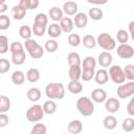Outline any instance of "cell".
<instances>
[{
  "label": "cell",
  "instance_id": "2",
  "mask_svg": "<svg viewBox=\"0 0 134 134\" xmlns=\"http://www.w3.org/2000/svg\"><path fill=\"white\" fill-rule=\"evenodd\" d=\"M9 50L12 53V62L15 65H22L26 60V54L24 46L22 43L15 41L9 45Z\"/></svg>",
  "mask_w": 134,
  "mask_h": 134
},
{
  "label": "cell",
  "instance_id": "15",
  "mask_svg": "<svg viewBox=\"0 0 134 134\" xmlns=\"http://www.w3.org/2000/svg\"><path fill=\"white\" fill-rule=\"evenodd\" d=\"M109 80V73L106 69L102 68V69H98L96 72H95V75H94V81L96 84L98 85H105L107 84Z\"/></svg>",
  "mask_w": 134,
  "mask_h": 134
},
{
  "label": "cell",
  "instance_id": "44",
  "mask_svg": "<svg viewBox=\"0 0 134 134\" xmlns=\"http://www.w3.org/2000/svg\"><path fill=\"white\" fill-rule=\"evenodd\" d=\"M45 31H47V26H42V25H37V24H34L32 26V32L35 36L37 37H42Z\"/></svg>",
  "mask_w": 134,
  "mask_h": 134
},
{
  "label": "cell",
  "instance_id": "31",
  "mask_svg": "<svg viewBox=\"0 0 134 134\" xmlns=\"http://www.w3.org/2000/svg\"><path fill=\"white\" fill-rule=\"evenodd\" d=\"M10 110V99L6 95L0 96V113H6Z\"/></svg>",
  "mask_w": 134,
  "mask_h": 134
},
{
  "label": "cell",
  "instance_id": "48",
  "mask_svg": "<svg viewBox=\"0 0 134 134\" xmlns=\"http://www.w3.org/2000/svg\"><path fill=\"white\" fill-rule=\"evenodd\" d=\"M128 29H129V32H130V36L132 38V40L134 41V21H131L128 25Z\"/></svg>",
  "mask_w": 134,
  "mask_h": 134
},
{
  "label": "cell",
  "instance_id": "40",
  "mask_svg": "<svg viewBox=\"0 0 134 134\" xmlns=\"http://www.w3.org/2000/svg\"><path fill=\"white\" fill-rule=\"evenodd\" d=\"M121 128L125 132H131L134 130V118L132 117H128L126 119H124L122 124H121Z\"/></svg>",
  "mask_w": 134,
  "mask_h": 134
},
{
  "label": "cell",
  "instance_id": "10",
  "mask_svg": "<svg viewBox=\"0 0 134 134\" xmlns=\"http://www.w3.org/2000/svg\"><path fill=\"white\" fill-rule=\"evenodd\" d=\"M116 53L121 59H131L134 55V48L129 44H120L116 48Z\"/></svg>",
  "mask_w": 134,
  "mask_h": 134
},
{
  "label": "cell",
  "instance_id": "18",
  "mask_svg": "<svg viewBox=\"0 0 134 134\" xmlns=\"http://www.w3.org/2000/svg\"><path fill=\"white\" fill-rule=\"evenodd\" d=\"M67 130L70 134H80L83 130V124L79 119H73L68 124Z\"/></svg>",
  "mask_w": 134,
  "mask_h": 134
},
{
  "label": "cell",
  "instance_id": "13",
  "mask_svg": "<svg viewBox=\"0 0 134 134\" xmlns=\"http://www.w3.org/2000/svg\"><path fill=\"white\" fill-rule=\"evenodd\" d=\"M113 61V57L109 51H103L98 54L97 63L100 65V67H109L111 66Z\"/></svg>",
  "mask_w": 134,
  "mask_h": 134
},
{
  "label": "cell",
  "instance_id": "5",
  "mask_svg": "<svg viewBox=\"0 0 134 134\" xmlns=\"http://www.w3.org/2000/svg\"><path fill=\"white\" fill-rule=\"evenodd\" d=\"M24 47L32 59H40L44 54V48L34 39L26 40L24 43Z\"/></svg>",
  "mask_w": 134,
  "mask_h": 134
},
{
  "label": "cell",
  "instance_id": "36",
  "mask_svg": "<svg viewBox=\"0 0 134 134\" xmlns=\"http://www.w3.org/2000/svg\"><path fill=\"white\" fill-rule=\"evenodd\" d=\"M47 128L43 122H36V125L31 128L29 134H46Z\"/></svg>",
  "mask_w": 134,
  "mask_h": 134
},
{
  "label": "cell",
  "instance_id": "33",
  "mask_svg": "<svg viewBox=\"0 0 134 134\" xmlns=\"http://www.w3.org/2000/svg\"><path fill=\"white\" fill-rule=\"evenodd\" d=\"M103 10L100 9V8H98V7H91V8H89V10H88V16L92 19V20H94V21H98V20H100L102 18H103Z\"/></svg>",
  "mask_w": 134,
  "mask_h": 134
},
{
  "label": "cell",
  "instance_id": "51",
  "mask_svg": "<svg viewBox=\"0 0 134 134\" xmlns=\"http://www.w3.org/2000/svg\"><path fill=\"white\" fill-rule=\"evenodd\" d=\"M62 134H67V133H62Z\"/></svg>",
  "mask_w": 134,
  "mask_h": 134
},
{
  "label": "cell",
  "instance_id": "3",
  "mask_svg": "<svg viewBox=\"0 0 134 134\" xmlns=\"http://www.w3.org/2000/svg\"><path fill=\"white\" fill-rule=\"evenodd\" d=\"M45 94L49 99H62L65 96V87L62 83H49L45 87Z\"/></svg>",
  "mask_w": 134,
  "mask_h": 134
},
{
  "label": "cell",
  "instance_id": "28",
  "mask_svg": "<svg viewBox=\"0 0 134 134\" xmlns=\"http://www.w3.org/2000/svg\"><path fill=\"white\" fill-rule=\"evenodd\" d=\"M82 44L86 47V48H88V49H92V48H94L95 46H96V39L92 36V35H86V36H84L83 37V39H82Z\"/></svg>",
  "mask_w": 134,
  "mask_h": 134
},
{
  "label": "cell",
  "instance_id": "19",
  "mask_svg": "<svg viewBox=\"0 0 134 134\" xmlns=\"http://www.w3.org/2000/svg\"><path fill=\"white\" fill-rule=\"evenodd\" d=\"M62 29H61V26H60V24H58V23H51L50 25H48V27H47V34H48V36L50 37V38H52V39H55V38H59L61 35H62Z\"/></svg>",
  "mask_w": 134,
  "mask_h": 134
},
{
  "label": "cell",
  "instance_id": "39",
  "mask_svg": "<svg viewBox=\"0 0 134 134\" xmlns=\"http://www.w3.org/2000/svg\"><path fill=\"white\" fill-rule=\"evenodd\" d=\"M67 41H68V44L72 47H77L82 43V39L77 34H70L68 36Z\"/></svg>",
  "mask_w": 134,
  "mask_h": 134
},
{
  "label": "cell",
  "instance_id": "42",
  "mask_svg": "<svg viewBox=\"0 0 134 134\" xmlns=\"http://www.w3.org/2000/svg\"><path fill=\"white\" fill-rule=\"evenodd\" d=\"M8 50V39L6 36H0V53L4 54Z\"/></svg>",
  "mask_w": 134,
  "mask_h": 134
},
{
  "label": "cell",
  "instance_id": "9",
  "mask_svg": "<svg viewBox=\"0 0 134 134\" xmlns=\"http://www.w3.org/2000/svg\"><path fill=\"white\" fill-rule=\"evenodd\" d=\"M116 93H117V96L122 99L133 96L134 95V81H130L126 84L119 85L117 87Z\"/></svg>",
  "mask_w": 134,
  "mask_h": 134
},
{
  "label": "cell",
  "instance_id": "4",
  "mask_svg": "<svg viewBox=\"0 0 134 134\" xmlns=\"http://www.w3.org/2000/svg\"><path fill=\"white\" fill-rule=\"evenodd\" d=\"M76 109L83 116H90L94 112L93 100L88 96H81L76 100Z\"/></svg>",
  "mask_w": 134,
  "mask_h": 134
},
{
  "label": "cell",
  "instance_id": "49",
  "mask_svg": "<svg viewBox=\"0 0 134 134\" xmlns=\"http://www.w3.org/2000/svg\"><path fill=\"white\" fill-rule=\"evenodd\" d=\"M6 10H7V4L4 1H1L0 2V14L3 15V13H5Z\"/></svg>",
  "mask_w": 134,
  "mask_h": 134
},
{
  "label": "cell",
  "instance_id": "35",
  "mask_svg": "<svg viewBox=\"0 0 134 134\" xmlns=\"http://www.w3.org/2000/svg\"><path fill=\"white\" fill-rule=\"evenodd\" d=\"M47 23H48V17L46 14L44 13H39L35 16V19H34V24H37V25H42V26H47Z\"/></svg>",
  "mask_w": 134,
  "mask_h": 134
},
{
  "label": "cell",
  "instance_id": "22",
  "mask_svg": "<svg viewBox=\"0 0 134 134\" xmlns=\"http://www.w3.org/2000/svg\"><path fill=\"white\" fill-rule=\"evenodd\" d=\"M48 15H49L50 19L53 20L54 22L61 21L63 19V9H61L58 6H52L51 8H49Z\"/></svg>",
  "mask_w": 134,
  "mask_h": 134
},
{
  "label": "cell",
  "instance_id": "14",
  "mask_svg": "<svg viewBox=\"0 0 134 134\" xmlns=\"http://www.w3.org/2000/svg\"><path fill=\"white\" fill-rule=\"evenodd\" d=\"M60 26H61V29L63 32L65 34H69L72 31L73 27H74V23H73V20L70 18V17H63V19L60 21Z\"/></svg>",
  "mask_w": 134,
  "mask_h": 134
},
{
  "label": "cell",
  "instance_id": "50",
  "mask_svg": "<svg viewBox=\"0 0 134 134\" xmlns=\"http://www.w3.org/2000/svg\"><path fill=\"white\" fill-rule=\"evenodd\" d=\"M88 3L90 4H96V5H102V4H106L107 1L103 0V1H97V0H88Z\"/></svg>",
  "mask_w": 134,
  "mask_h": 134
},
{
  "label": "cell",
  "instance_id": "43",
  "mask_svg": "<svg viewBox=\"0 0 134 134\" xmlns=\"http://www.w3.org/2000/svg\"><path fill=\"white\" fill-rule=\"evenodd\" d=\"M10 26V19L6 15H0V29L5 30Z\"/></svg>",
  "mask_w": 134,
  "mask_h": 134
},
{
  "label": "cell",
  "instance_id": "32",
  "mask_svg": "<svg viewBox=\"0 0 134 134\" xmlns=\"http://www.w3.org/2000/svg\"><path fill=\"white\" fill-rule=\"evenodd\" d=\"M40 2L39 0H20L19 1V5L22 6L23 8L27 9H36L39 6Z\"/></svg>",
  "mask_w": 134,
  "mask_h": 134
},
{
  "label": "cell",
  "instance_id": "17",
  "mask_svg": "<svg viewBox=\"0 0 134 134\" xmlns=\"http://www.w3.org/2000/svg\"><path fill=\"white\" fill-rule=\"evenodd\" d=\"M73 23L77 28H84L88 24V17L85 13H77L73 18Z\"/></svg>",
  "mask_w": 134,
  "mask_h": 134
},
{
  "label": "cell",
  "instance_id": "30",
  "mask_svg": "<svg viewBox=\"0 0 134 134\" xmlns=\"http://www.w3.org/2000/svg\"><path fill=\"white\" fill-rule=\"evenodd\" d=\"M67 62L69 67L70 66H81L82 62H81V57L77 52H70L67 55Z\"/></svg>",
  "mask_w": 134,
  "mask_h": 134
},
{
  "label": "cell",
  "instance_id": "27",
  "mask_svg": "<svg viewBox=\"0 0 134 134\" xmlns=\"http://www.w3.org/2000/svg\"><path fill=\"white\" fill-rule=\"evenodd\" d=\"M103 125H104V127H105L107 130H113V129H115L116 126H117V119H116V117L113 116V115H108V116H106V117L104 118Z\"/></svg>",
  "mask_w": 134,
  "mask_h": 134
},
{
  "label": "cell",
  "instance_id": "1",
  "mask_svg": "<svg viewBox=\"0 0 134 134\" xmlns=\"http://www.w3.org/2000/svg\"><path fill=\"white\" fill-rule=\"evenodd\" d=\"M95 67H96V60L88 55L82 62V80L84 82H89L94 79L95 75Z\"/></svg>",
  "mask_w": 134,
  "mask_h": 134
},
{
  "label": "cell",
  "instance_id": "12",
  "mask_svg": "<svg viewBox=\"0 0 134 134\" xmlns=\"http://www.w3.org/2000/svg\"><path fill=\"white\" fill-rule=\"evenodd\" d=\"M120 108V103L116 97H109L105 102V109L109 113H116Z\"/></svg>",
  "mask_w": 134,
  "mask_h": 134
},
{
  "label": "cell",
  "instance_id": "8",
  "mask_svg": "<svg viewBox=\"0 0 134 134\" xmlns=\"http://www.w3.org/2000/svg\"><path fill=\"white\" fill-rule=\"evenodd\" d=\"M109 76L115 84H124L126 81V76L124 73V69L119 65H112L109 69Z\"/></svg>",
  "mask_w": 134,
  "mask_h": 134
},
{
  "label": "cell",
  "instance_id": "45",
  "mask_svg": "<svg viewBox=\"0 0 134 134\" xmlns=\"http://www.w3.org/2000/svg\"><path fill=\"white\" fill-rule=\"evenodd\" d=\"M10 69V63L8 60L2 58L0 59V73H6Z\"/></svg>",
  "mask_w": 134,
  "mask_h": 134
},
{
  "label": "cell",
  "instance_id": "25",
  "mask_svg": "<svg viewBox=\"0 0 134 134\" xmlns=\"http://www.w3.org/2000/svg\"><path fill=\"white\" fill-rule=\"evenodd\" d=\"M67 89L72 94H79L83 91V85L80 83V81H70L67 85Z\"/></svg>",
  "mask_w": 134,
  "mask_h": 134
},
{
  "label": "cell",
  "instance_id": "46",
  "mask_svg": "<svg viewBox=\"0 0 134 134\" xmlns=\"http://www.w3.org/2000/svg\"><path fill=\"white\" fill-rule=\"evenodd\" d=\"M127 112L129 115L134 116V95L131 98V100L129 102V104L127 105Z\"/></svg>",
  "mask_w": 134,
  "mask_h": 134
},
{
  "label": "cell",
  "instance_id": "26",
  "mask_svg": "<svg viewBox=\"0 0 134 134\" xmlns=\"http://www.w3.org/2000/svg\"><path fill=\"white\" fill-rule=\"evenodd\" d=\"M25 77H26V75H25L21 70H16V71L13 72L10 79H12L13 84H15V85H17V86H20V85H22V84L24 83Z\"/></svg>",
  "mask_w": 134,
  "mask_h": 134
},
{
  "label": "cell",
  "instance_id": "38",
  "mask_svg": "<svg viewBox=\"0 0 134 134\" xmlns=\"http://www.w3.org/2000/svg\"><path fill=\"white\" fill-rule=\"evenodd\" d=\"M116 40L120 44H127V42L129 41V34H128V31L125 30V29L117 30V32H116Z\"/></svg>",
  "mask_w": 134,
  "mask_h": 134
},
{
  "label": "cell",
  "instance_id": "21",
  "mask_svg": "<svg viewBox=\"0 0 134 134\" xmlns=\"http://www.w3.org/2000/svg\"><path fill=\"white\" fill-rule=\"evenodd\" d=\"M26 96H27L29 102H32V103L38 102L41 98V90L39 88H37V87H31V88H29L27 90Z\"/></svg>",
  "mask_w": 134,
  "mask_h": 134
},
{
  "label": "cell",
  "instance_id": "7",
  "mask_svg": "<svg viewBox=\"0 0 134 134\" xmlns=\"http://www.w3.org/2000/svg\"><path fill=\"white\" fill-rule=\"evenodd\" d=\"M96 43L99 47L110 52V50H113L116 47L115 40L108 34V32H102L96 38Z\"/></svg>",
  "mask_w": 134,
  "mask_h": 134
},
{
  "label": "cell",
  "instance_id": "23",
  "mask_svg": "<svg viewBox=\"0 0 134 134\" xmlns=\"http://www.w3.org/2000/svg\"><path fill=\"white\" fill-rule=\"evenodd\" d=\"M26 9L25 8H23L22 6H20L19 4L18 5H15L13 8H12V16H13V18L15 19V20H22L24 17H25V15H26Z\"/></svg>",
  "mask_w": 134,
  "mask_h": 134
},
{
  "label": "cell",
  "instance_id": "6",
  "mask_svg": "<svg viewBox=\"0 0 134 134\" xmlns=\"http://www.w3.org/2000/svg\"><path fill=\"white\" fill-rule=\"evenodd\" d=\"M44 110L43 107L40 105H32L30 106L25 113V117L30 122H39L44 117Z\"/></svg>",
  "mask_w": 134,
  "mask_h": 134
},
{
  "label": "cell",
  "instance_id": "16",
  "mask_svg": "<svg viewBox=\"0 0 134 134\" xmlns=\"http://www.w3.org/2000/svg\"><path fill=\"white\" fill-rule=\"evenodd\" d=\"M77 4L74 1H67L63 4V13L67 16H75L77 14Z\"/></svg>",
  "mask_w": 134,
  "mask_h": 134
},
{
  "label": "cell",
  "instance_id": "20",
  "mask_svg": "<svg viewBox=\"0 0 134 134\" xmlns=\"http://www.w3.org/2000/svg\"><path fill=\"white\" fill-rule=\"evenodd\" d=\"M68 75L70 81H80L82 79V66H70Z\"/></svg>",
  "mask_w": 134,
  "mask_h": 134
},
{
  "label": "cell",
  "instance_id": "24",
  "mask_svg": "<svg viewBox=\"0 0 134 134\" xmlns=\"http://www.w3.org/2000/svg\"><path fill=\"white\" fill-rule=\"evenodd\" d=\"M41 77L40 71L37 68H29L26 72V80L29 83H37Z\"/></svg>",
  "mask_w": 134,
  "mask_h": 134
},
{
  "label": "cell",
  "instance_id": "11",
  "mask_svg": "<svg viewBox=\"0 0 134 134\" xmlns=\"http://www.w3.org/2000/svg\"><path fill=\"white\" fill-rule=\"evenodd\" d=\"M91 99L97 104L104 103L107 100V92L102 88H95L91 92Z\"/></svg>",
  "mask_w": 134,
  "mask_h": 134
},
{
  "label": "cell",
  "instance_id": "34",
  "mask_svg": "<svg viewBox=\"0 0 134 134\" xmlns=\"http://www.w3.org/2000/svg\"><path fill=\"white\" fill-rule=\"evenodd\" d=\"M19 35L22 39H24L25 41L26 40H29L31 39V35H32V28H30L28 25H22L20 28H19Z\"/></svg>",
  "mask_w": 134,
  "mask_h": 134
},
{
  "label": "cell",
  "instance_id": "29",
  "mask_svg": "<svg viewBox=\"0 0 134 134\" xmlns=\"http://www.w3.org/2000/svg\"><path fill=\"white\" fill-rule=\"evenodd\" d=\"M42 107H43L44 113H45V114H47V115H51V114H53V113L57 111V108H58L57 103H55V102H53L52 99L45 102V103L43 104V106H42Z\"/></svg>",
  "mask_w": 134,
  "mask_h": 134
},
{
  "label": "cell",
  "instance_id": "41",
  "mask_svg": "<svg viewBox=\"0 0 134 134\" xmlns=\"http://www.w3.org/2000/svg\"><path fill=\"white\" fill-rule=\"evenodd\" d=\"M124 73L127 80L129 81H134V65L133 64H128L124 68Z\"/></svg>",
  "mask_w": 134,
  "mask_h": 134
},
{
  "label": "cell",
  "instance_id": "47",
  "mask_svg": "<svg viewBox=\"0 0 134 134\" xmlns=\"http://www.w3.org/2000/svg\"><path fill=\"white\" fill-rule=\"evenodd\" d=\"M8 121H9L8 116L5 113H0V127L1 128H4L8 124Z\"/></svg>",
  "mask_w": 134,
  "mask_h": 134
},
{
  "label": "cell",
  "instance_id": "37",
  "mask_svg": "<svg viewBox=\"0 0 134 134\" xmlns=\"http://www.w3.org/2000/svg\"><path fill=\"white\" fill-rule=\"evenodd\" d=\"M58 47H59V44H58V42H57L54 39H49V40H47V41L45 42V45H44L45 50L48 51V52H50V53L55 52L57 49H58Z\"/></svg>",
  "mask_w": 134,
  "mask_h": 134
}]
</instances>
